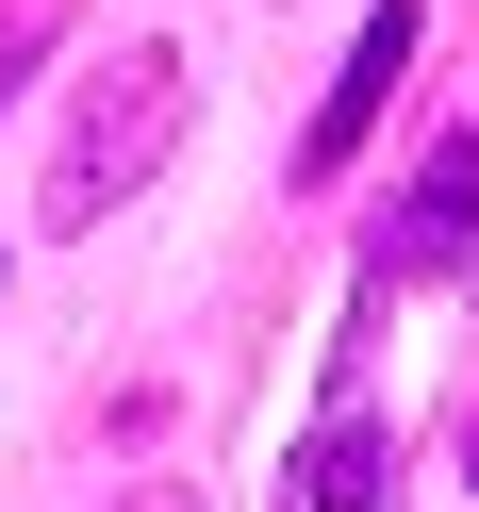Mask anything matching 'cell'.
Returning <instances> with one entry per match:
<instances>
[{
  "instance_id": "6da1fadb",
  "label": "cell",
  "mask_w": 479,
  "mask_h": 512,
  "mask_svg": "<svg viewBox=\"0 0 479 512\" xmlns=\"http://www.w3.org/2000/svg\"><path fill=\"white\" fill-rule=\"evenodd\" d=\"M182 50L166 34H133L100 83L67 100V149H50V232H100V215H133V182H166V149H182Z\"/></svg>"
},
{
  "instance_id": "3957f363",
  "label": "cell",
  "mask_w": 479,
  "mask_h": 512,
  "mask_svg": "<svg viewBox=\"0 0 479 512\" xmlns=\"http://www.w3.org/2000/svg\"><path fill=\"white\" fill-rule=\"evenodd\" d=\"M413 83V0H364V34H347V83L314 100V133H298V182H347V149L380 133V100Z\"/></svg>"
},
{
  "instance_id": "7a4b0ae2",
  "label": "cell",
  "mask_w": 479,
  "mask_h": 512,
  "mask_svg": "<svg viewBox=\"0 0 479 512\" xmlns=\"http://www.w3.org/2000/svg\"><path fill=\"white\" fill-rule=\"evenodd\" d=\"M463 248H479V116L430 133V166H413V199L380 215V265H364V281H446Z\"/></svg>"
},
{
  "instance_id": "277c9868",
  "label": "cell",
  "mask_w": 479,
  "mask_h": 512,
  "mask_svg": "<svg viewBox=\"0 0 479 512\" xmlns=\"http://www.w3.org/2000/svg\"><path fill=\"white\" fill-rule=\"evenodd\" d=\"M298 512H397V446H380L364 380H331V413L298 430Z\"/></svg>"
},
{
  "instance_id": "5b68a950",
  "label": "cell",
  "mask_w": 479,
  "mask_h": 512,
  "mask_svg": "<svg viewBox=\"0 0 479 512\" xmlns=\"http://www.w3.org/2000/svg\"><path fill=\"white\" fill-rule=\"evenodd\" d=\"M34 34H50V17H0V83H17V67H34Z\"/></svg>"
},
{
  "instance_id": "52a82bcc",
  "label": "cell",
  "mask_w": 479,
  "mask_h": 512,
  "mask_svg": "<svg viewBox=\"0 0 479 512\" xmlns=\"http://www.w3.org/2000/svg\"><path fill=\"white\" fill-rule=\"evenodd\" d=\"M463 479H479V397H463Z\"/></svg>"
},
{
  "instance_id": "8992f818",
  "label": "cell",
  "mask_w": 479,
  "mask_h": 512,
  "mask_svg": "<svg viewBox=\"0 0 479 512\" xmlns=\"http://www.w3.org/2000/svg\"><path fill=\"white\" fill-rule=\"evenodd\" d=\"M116 512H199V496H166V479H149V496H116Z\"/></svg>"
}]
</instances>
